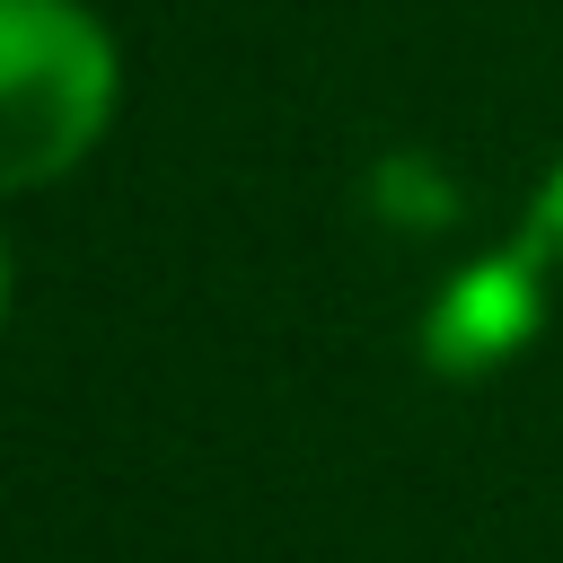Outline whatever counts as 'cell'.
<instances>
[{
	"label": "cell",
	"mask_w": 563,
	"mask_h": 563,
	"mask_svg": "<svg viewBox=\"0 0 563 563\" xmlns=\"http://www.w3.org/2000/svg\"><path fill=\"white\" fill-rule=\"evenodd\" d=\"M369 202H378L396 229H449V220H457V185H449V167H440V158H422V150L378 158Z\"/></svg>",
	"instance_id": "cell-3"
},
{
	"label": "cell",
	"mask_w": 563,
	"mask_h": 563,
	"mask_svg": "<svg viewBox=\"0 0 563 563\" xmlns=\"http://www.w3.org/2000/svg\"><path fill=\"white\" fill-rule=\"evenodd\" d=\"M0 325H9V246H0Z\"/></svg>",
	"instance_id": "cell-5"
},
{
	"label": "cell",
	"mask_w": 563,
	"mask_h": 563,
	"mask_svg": "<svg viewBox=\"0 0 563 563\" xmlns=\"http://www.w3.org/2000/svg\"><path fill=\"white\" fill-rule=\"evenodd\" d=\"M545 264H554V246L528 229L519 246L449 273V290L422 308V361L440 378H484V369L519 361L545 325Z\"/></svg>",
	"instance_id": "cell-2"
},
{
	"label": "cell",
	"mask_w": 563,
	"mask_h": 563,
	"mask_svg": "<svg viewBox=\"0 0 563 563\" xmlns=\"http://www.w3.org/2000/svg\"><path fill=\"white\" fill-rule=\"evenodd\" d=\"M114 35L79 0H0V194L70 176L114 123Z\"/></svg>",
	"instance_id": "cell-1"
},
{
	"label": "cell",
	"mask_w": 563,
	"mask_h": 563,
	"mask_svg": "<svg viewBox=\"0 0 563 563\" xmlns=\"http://www.w3.org/2000/svg\"><path fill=\"white\" fill-rule=\"evenodd\" d=\"M528 229H537V238H545V246L563 255V167L545 176V194H537V220H528Z\"/></svg>",
	"instance_id": "cell-4"
}]
</instances>
